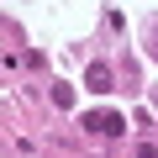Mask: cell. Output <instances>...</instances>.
<instances>
[{"label":"cell","mask_w":158,"mask_h":158,"mask_svg":"<svg viewBox=\"0 0 158 158\" xmlns=\"http://www.w3.org/2000/svg\"><path fill=\"white\" fill-rule=\"evenodd\" d=\"M85 132L116 137V132H127V116H116V111H85Z\"/></svg>","instance_id":"6da1fadb"},{"label":"cell","mask_w":158,"mask_h":158,"mask_svg":"<svg viewBox=\"0 0 158 158\" xmlns=\"http://www.w3.org/2000/svg\"><path fill=\"white\" fill-rule=\"evenodd\" d=\"M85 85H90L95 95H106V90H111V63H90V69H85Z\"/></svg>","instance_id":"7a4b0ae2"},{"label":"cell","mask_w":158,"mask_h":158,"mask_svg":"<svg viewBox=\"0 0 158 158\" xmlns=\"http://www.w3.org/2000/svg\"><path fill=\"white\" fill-rule=\"evenodd\" d=\"M48 95H53V106H74V90H69V85H53Z\"/></svg>","instance_id":"3957f363"},{"label":"cell","mask_w":158,"mask_h":158,"mask_svg":"<svg viewBox=\"0 0 158 158\" xmlns=\"http://www.w3.org/2000/svg\"><path fill=\"white\" fill-rule=\"evenodd\" d=\"M132 158H158V148H148V142H142V148H137Z\"/></svg>","instance_id":"277c9868"}]
</instances>
